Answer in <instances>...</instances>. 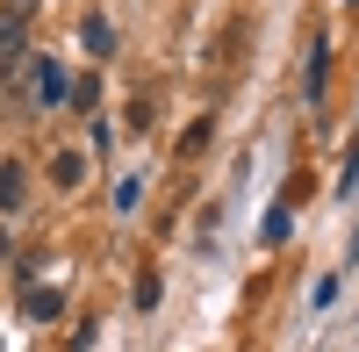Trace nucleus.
<instances>
[{"label": "nucleus", "mask_w": 359, "mask_h": 352, "mask_svg": "<svg viewBox=\"0 0 359 352\" xmlns=\"http://www.w3.org/2000/svg\"><path fill=\"white\" fill-rule=\"evenodd\" d=\"M79 180H86V158H79V151H50V187H65V194H72Z\"/></svg>", "instance_id": "obj_3"}, {"label": "nucleus", "mask_w": 359, "mask_h": 352, "mask_svg": "<svg viewBox=\"0 0 359 352\" xmlns=\"http://www.w3.org/2000/svg\"><path fill=\"white\" fill-rule=\"evenodd\" d=\"M79 36H86V50H108V43H115V36H108V22H101V15H94V22H86V29H79Z\"/></svg>", "instance_id": "obj_6"}, {"label": "nucleus", "mask_w": 359, "mask_h": 352, "mask_svg": "<svg viewBox=\"0 0 359 352\" xmlns=\"http://www.w3.org/2000/svg\"><path fill=\"white\" fill-rule=\"evenodd\" d=\"M22 194H29V172L8 158V165H0V209H22Z\"/></svg>", "instance_id": "obj_4"}, {"label": "nucleus", "mask_w": 359, "mask_h": 352, "mask_svg": "<svg viewBox=\"0 0 359 352\" xmlns=\"http://www.w3.org/2000/svg\"><path fill=\"white\" fill-rule=\"evenodd\" d=\"M0 8H29V0H0Z\"/></svg>", "instance_id": "obj_7"}, {"label": "nucleus", "mask_w": 359, "mask_h": 352, "mask_svg": "<svg viewBox=\"0 0 359 352\" xmlns=\"http://www.w3.org/2000/svg\"><path fill=\"white\" fill-rule=\"evenodd\" d=\"M29 316H36V324H57V316H65V295H43L36 287V295H29Z\"/></svg>", "instance_id": "obj_5"}, {"label": "nucleus", "mask_w": 359, "mask_h": 352, "mask_svg": "<svg viewBox=\"0 0 359 352\" xmlns=\"http://www.w3.org/2000/svg\"><path fill=\"white\" fill-rule=\"evenodd\" d=\"M29 15L36 8H0V72L29 57Z\"/></svg>", "instance_id": "obj_2"}, {"label": "nucleus", "mask_w": 359, "mask_h": 352, "mask_svg": "<svg viewBox=\"0 0 359 352\" xmlns=\"http://www.w3.org/2000/svg\"><path fill=\"white\" fill-rule=\"evenodd\" d=\"M29 101L36 108H57V101H72V79L57 57H29Z\"/></svg>", "instance_id": "obj_1"}]
</instances>
